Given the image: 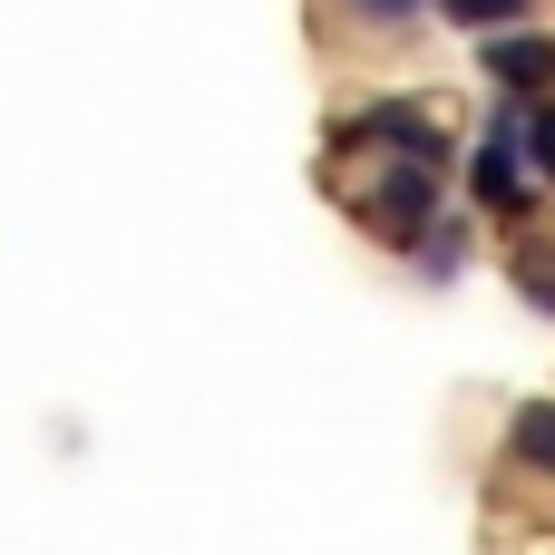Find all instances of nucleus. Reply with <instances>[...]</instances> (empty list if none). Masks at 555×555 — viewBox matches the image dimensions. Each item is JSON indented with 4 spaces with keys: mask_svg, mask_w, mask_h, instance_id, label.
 Instances as JSON below:
<instances>
[{
    "mask_svg": "<svg viewBox=\"0 0 555 555\" xmlns=\"http://www.w3.org/2000/svg\"><path fill=\"white\" fill-rule=\"evenodd\" d=\"M527 166L555 185V107H537V117H527Z\"/></svg>",
    "mask_w": 555,
    "mask_h": 555,
    "instance_id": "obj_7",
    "label": "nucleus"
},
{
    "mask_svg": "<svg viewBox=\"0 0 555 555\" xmlns=\"http://www.w3.org/2000/svg\"><path fill=\"white\" fill-rule=\"evenodd\" d=\"M527 293H537V302H546V312H555V273H527Z\"/></svg>",
    "mask_w": 555,
    "mask_h": 555,
    "instance_id": "obj_10",
    "label": "nucleus"
},
{
    "mask_svg": "<svg viewBox=\"0 0 555 555\" xmlns=\"http://www.w3.org/2000/svg\"><path fill=\"white\" fill-rule=\"evenodd\" d=\"M507 439H517V459H527V468H555V410H546V400H527Z\"/></svg>",
    "mask_w": 555,
    "mask_h": 555,
    "instance_id": "obj_5",
    "label": "nucleus"
},
{
    "mask_svg": "<svg viewBox=\"0 0 555 555\" xmlns=\"http://www.w3.org/2000/svg\"><path fill=\"white\" fill-rule=\"evenodd\" d=\"M332 146H390V156L449 166V137H439L420 107H361V117H341V137H332Z\"/></svg>",
    "mask_w": 555,
    "mask_h": 555,
    "instance_id": "obj_2",
    "label": "nucleus"
},
{
    "mask_svg": "<svg viewBox=\"0 0 555 555\" xmlns=\"http://www.w3.org/2000/svg\"><path fill=\"white\" fill-rule=\"evenodd\" d=\"M361 215H371L380 234H400V244H410V234H429V215H439V166L400 156V166H390V176L361 195Z\"/></svg>",
    "mask_w": 555,
    "mask_h": 555,
    "instance_id": "obj_1",
    "label": "nucleus"
},
{
    "mask_svg": "<svg viewBox=\"0 0 555 555\" xmlns=\"http://www.w3.org/2000/svg\"><path fill=\"white\" fill-rule=\"evenodd\" d=\"M488 78H498L507 98H537V88H555V39H537V29H498Z\"/></svg>",
    "mask_w": 555,
    "mask_h": 555,
    "instance_id": "obj_3",
    "label": "nucleus"
},
{
    "mask_svg": "<svg viewBox=\"0 0 555 555\" xmlns=\"http://www.w3.org/2000/svg\"><path fill=\"white\" fill-rule=\"evenodd\" d=\"M420 254H429V273H459V224H439V234H429Z\"/></svg>",
    "mask_w": 555,
    "mask_h": 555,
    "instance_id": "obj_8",
    "label": "nucleus"
},
{
    "mask_svg": "<svg viewBox=\"0 0 555 555\" xmlns=\"http://www.w3.org/2000/svg\"><path fill=\"white\" fill-rule=\"evenodd\" d=\"M468 176H478V195H488V205H527V117H507V127L478 146V166H468Z\"/></svg>",
    "mask_w": 555,
    "mask_h": 555,
    "instance_id": "obj_4",
    "label": "nucleus"
},
{
    "mask_svg": "<svg viewBox=\"0 0 555 555\" xmlns=\"http://www.w3.org/2000/svg\"><path fill=\"white\" fill-rule=\"evenodd\" d=\"M351 10H361V20H420L429 0H351Z\"/></svg>",
    "mask_w": 555,
    "mask_h": 555,
    "instance_id": "obj_9",
    "label": "nucleus"
},
{
    "mask_svg": "<svg viewBox=\"0 0 555 555\" xmlns=\"http://www.w3.org/2000/svg\"><path fill=\"white\" fill-rule=\"evenodd\" d=\"M439 10H449L459 29H517V20H527V0H439Z\"/></svg>",
    "mask_w": 555,
    "mask_h": 555,
    "instance_id": "obj_6",
    "label": "nucleus"
}]
</instances>
